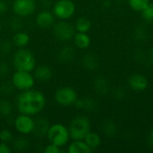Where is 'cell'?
Here are the masks:
<instances>
[{"label": "cell", "mask_w": 153, "mask_h": 153, "mask_svg": "<svg viewBox=\"0 0 153 153\" xmlns=\"http://www.w3.org/2000/svg\"><path fill=\"white\" fill-rule=\"evenodd\" d=\"M47 104V99L43 92L30 89L20 91L15 98V108L20 114H25L31 117L40 114Z\"/></svg>", "instance_id": "6da1fadb"}, {"label": "cell", "mask_w": 153, "mask_h": 153, "mask_svg": "<svg viewBox=\"0 0 153 153\" xmlns=\"http://www.w3.org/2000/svg\"><path fill=\"white\" fill-rule=\"evenodd\" d=\"M13 66L15 70L32 72L37 66L34 54L28 48H18L13 55Z\"/></svg>", "instance_id": "7a4b0ae2"}, {"label": "cell", "mask_w": 153, "mask_h": 153, "mask_svg": "<svg viewBox=\"0 0 153 153\" xmlns=\"http://www.w3.org/2000/svg\"><path fill=\"white\" fill-rule=\"evenodd\" d=\"M46 137L48 143H51L62 148L66 146L71 140L68 127L61 123L50 125Z\"/></svg>", "instance_id": "3957f363"}, {"label": "cell", "mask_w": 153, "mask_h": 153, "mask_svg": "<svg viewBox=\"0 0 153 153\" xmlns=\"http://www.w3.org/2000/svg\"><path fill=\"white\" fill-rule=\"evenodd\" d=\"M68 130L71 140H84L91 131V121L85 116H77L70 122Z\"/></svg>", "instance_id": "277c9868"}, {"label": "cell", "mask_w": 153, "mask_h": 153, "mask_svg": "<svg viewBox=\"0 0 153 153\" xmlns=\"http://www.w3.org/2000/svg\"><path fill=\"white\" fill-rule=\"evenodd\" d=\"M11 82L15 90L19 91H23L32 89L35 86L36 80L33 76L32 72L15 70V72L11 76Z\"/></svg>", "instance_id": "5b68a950"}, {"label": "cell", "mask_w": 153, "mask_h": 153, "mask_svg": "<svg viewBox=\"0 0 153 153\" xmlns=\"http://www.w3.org/2000/svg\"><path fill=\"white\" fill-rule=\"evenodd\" d=\"M52 32L57 40L61 42H67L73 39L76 30L74 25L66 20H59L52 26Z\"/></svg>", "instance_id": "8992f818"}, {"label": "cell", "mask_w": 153, "mask_h": 153, "mask_svg": "<svg viewBox=\"0 0 153 153\" xmlns=\"http://www.w3.org/2000/svg\"><path fill=\"white\" fill-rule=\"evenodd\" d=\"M78 99L77 91L70 86H62L56 89L54 93V100L59 106L71 107L74 106Z\"/></svg>", "instance_id": "52a82bcc"}, {"label": "cell", "mask_w": 153, "mask_h": 153, "mask_svg": "<svg viewBox=\"0 0 153 153\" xmlns=\"http://www.w3.org/2000/svg\"><path fill=\"white\" fill-rule=\"evenodd\" d=\"M75 4L73 0H57L54 3L52 13L58 20H69L75 13Z\"/></svg>", "instance_id": "ba28073f"}, {"label": "cell", "mask_w": 153, "mask_h": 153, "mask_svg": "<svg viewBox=\"0 0 153 153\" xmlns=\"http://www.w3.org/2000/svg\"><path fill=\"white\" fill-rule=\"evenodd\" d=\"M13 126L16 132L21 135H28L33 133L35 126V119L31 116L20 114L13 120Z\"/></svg>", "instance_id": "9c48e42d"}, {"label": "cell", "mask_w": 153, "mask_h": 153, "mask_svg": "<svg viewBox=\"0 0 153 153\" xmlns=\"http://www.w3.org/2000/svg\"><path fill=\"white\" fill-rule=\"evenodd\" d=\"M37 4L35 0H13L12 10L15 15L25 18L33 14L36 11Z\"/></svg>", "instance_id": "30bf717a"}, {"label": "cell", "mask_w": 153, "mask_h": 153, "mask_svg": "<svg viewBox=\"0 0 153 153\" xmlns=\"http://www.w3.org/2000/svg\"><path fill=\"white\" fill-rule=\"evenodd\" d=\"M35 22L37 26L41 29L52 28L56 22V17L52 12L48 10H42L36 15Z\"/></svg>", "instance_id": "8fae6325"}, {"label": "cell", "mask_w": 153, "mask_h": 153, "mask_svg": "<svg viewBox=\"0 0 153 153\" xmlns=\"http://www.w3.org/2000/svg\"><path fill=\"white\" fill-rule=\"evenodd\" d=\"M149 81L142 74H134L128 79V86L134 91H143L148 88Z\"/></svg>", "instance_id": "7c38bea8"}, {"label": "cell", "mask_w": 153, "mask_h": 153, "mask_svg": "<svg viewBox=\"0 0 153 153\" xmlns=\"http://www.w3.org/2000/svg\"><path fill=\"white\" fill-rule=\"evenodd\" d=\"M93 90L94 91L100 96H106L111 91V84L108 79L104 76H98L94 79L93 83Z\"/></svg>", "instance_id": "4fadbf2b"}, {"label": "cell", "mask_w": 153, "mask_h": 153, "mask_svg": "<svg viewBox=\"0 0 153 153\" xmlns=\"http://www.w3.org/2000/svg\"><path fill=\"white\" fill-rule=\"evenodd\" d=\"M32 74L35 80L40 82H47L53 77V71L50 66L47 65H40L36 66L32 71Z\"/></svg>", "instance_id": "5bb4252c"}, {"label": "cell", "mask_w": 153, "mask_h": 153, "mask_svg": "<svg viewBox=\"0 0 153 153\" xmlns=\"http://www.w3.org/2000/svg\"><path fill=\"white\" fill-rule=\"evenodd\" d=\"M75 108L82 109L86 112H95L99 108L98 101L91 97H85L82 99H77L74 105Z\"/></svg>", "instance_id": "9a60e30c"}, {"label": "cell", "mask_w": 153, "mask_h": 153, "mask_svg": "<svg viewBox=\"0 0 153 153\" xmlns=\"http://www.w3.org/2000/svg\"><path fill=\"white\" fill-rule=\"evenodd\" d=\"M75 56H76L75 50L71 46H64L59 49L56 55V58L58 62L62 64L72 63L75 59Z\"/></svg>", "instance_id": "2e32d148"}, {"label": "cell", "mask_w": 153, "mask_h": 153, "mask_svg": "<svg viewBox=\"0 0 153 153\" xmlns=\"http://www.w3.org/2000/svg\"><path fill=\"white\" fill-rule=\"evenodd\" d=\"M82 65L88 71H96L100 67V59L94 53H87L82 57Z\"/></svg>", "instance_id": "e0dca14e"}, {"label": "cell", "mask_w": 153, "mask_h": 153, "mask_svg": "<svg viewBox=\"0 0 153 153\" xmlns=\"http://www.w3.org/2000/svg\"><path fill=\"white\" fill-rule=\"evenodd\" d=\"M49 126H50V123L48 120V118L44 117H39L35 119V126L32 134L39 138L46 136Z\"/></svg>", "instance_id": "ac0fdd59"}, {"label": "cell", "mask_w": 153, "mask_h": 153, "mask_svg": "<svg viewBox=\"0 0 153 153\" xmlns=\"http://www.w3.org/2000/svg\"><path fill=\"white\" fill-rule=\"evenodd\" d=\"M30 41V36L23 30H19L14 32L12 38V42L13 46L18 48H26L29 45Z\"/></svg>", "instance_id": "d6986e66"}, {"label": "cell", "mask_w": 153, "mask_h": 153, "mask_svg": "<svg viewBox=\"0 0 153 153\" xmlns=\"http://www.w3.org/2000/svg\"><path fill=\"white\" fill-rule=\"evenodd\" d=\"M66 151L68 153H91L92 152L84 140H72Z\"/></svg>", "instance_id": "ffe728a7"}, {"label": "cell", "mask_w": 153, "mask_h": 153, "mask_svg": "<svg viewBox=\"0 0 153 153\" xmlns=\"http://www.w3.org/2000/svg\"><path fill=\"white\" fill-rule=\"evenodd\" d=\"M74 43L76 48L80 49H87L91 43V37L86 32H75L74 38Z\"/></svg>", "instance_id": "44dd1931"}, {"label": "cell", "mask_w": 153, "mask_h": 153, "mask_svg": "<svg viewBox=\"0 0 153 153\" xmlns=\"http://www.w3.org/2000/svg\"><path fill=\"white\" fill-rule=\"evenodd\" d=\"M101 130L106 136L114 137L115 135H117V134L118 132V126L115 121H113L111 119H107L102 123Z\"/></svg>", "instance_id": "7402d4cb"}, {"label": "cell", "mask_w": 153, "mask_h": 153, "mask_svg": "<svg viewBox=\"0 0 153 153\" xmlns=\"http://www.w3.org/2000/svg\"><path fill=\"white\" fill-rule=\"evenodd\" d=\"M84 142L87 143V145L90 147L91 151H94L101 145V137L99 134L90 131L85 136Z\"/></svg>", "instance_id": "603a6c76"}, {"label": "cell", "mask_w": 153, "mask_h": 153, "mask_svg": "<svg viewBox=\"0 0 153 153\" xmlns=\"http://www.w3.org/2000/svg\"><path fill=\"white\" fill-rule=\"evenodd\" d=\"M30 141L26 137H24V135H22L15 139L13 138L12 142V149L15 152H25L30 148Z\"/></svg>", "instance_id": "cb8c5ba5"}, {"label": "cell", "mask_w": 153, "mask_h": 153, "mask_svg": "<svg viewBox=\"0 0 153 153\" xmlns=\"http://www.w3.org/2000/svg\"><path fill=\"white\" fill-rule=\"evenodd\" d=\"M133 37H134V39L136 42L143 43V42L148 40V38H149L148 30L143 25H138L134 29Z\"/></svg>", "instance_id": "d4e9b609"}, {"label": "cell", "mask_w": 153, "mask_h": 153, "mask_svg": "<svg viewBox=\"0 0 153 153\" xmlns=\"http://www.w3.org/2000/svg\"><path fill=\"white\" fill-rule=\"evenodd\" d=\"M13 111V104L6 98L0 99V116L9 117Z\"/></svg>", "instance_id": "484cf974"}, {"label": "cell", "mask_w": 153, "mask_h": 153, "mask_svg": "<svg viewBox=\"0 0 153 153\" xmlns=\"http://www.w3.org/2000/svg\"><path fill=\"white\" fill-rule=\"evenodd\" d=\"M74 28L77 32L88 33V31L91 29V22L87 17H80L76 20Z\"/></svg>", "instance_id": "4316f807"}, {"label": "cell", "mask_w": 153, "mask_h": 153, "mask_svg": "<svg viewBox=\"0 0 153 153\" xmlns=\"http://www.w3.org/2000/svg\"><path fill=\"white\" fill-rule=\"evenodd\" d=\"M15 88L13 85L11 80L10 81H3L0 82V94L3 97H7L10 96L13 93Z\"/></svg>", "instance_id": "83f0119b"}, {"label": "cell", "mask_w": 153, "mask_h": 153, "mask_svg": "<svg viewBox=\"0 0 153 153\" xmlns=\"http://www.w3.org/2000/svg\"><path fill=\"white\" fill-rule=\"evenodd\" d=\"M151 0H128V4L132 10L135 12H141L149 4Z\"/></svg>", "instance_id": "f1b7e54d"}, {"label": "cell", "mask_w": 153, "mask_h": 153, "mask_svg": "<svg viewBox=\"0 0 153 153\" xmlns=\"http://www.w3.org/2000/svg\"><path fill=\"white\" fill-rule=\"evenodd\" d=\"M9 28L13 31H19V30H22L23 28V22L22 20V17L15 15V17H13L10 22H9Z\"/></svg>", "instance_id": "f546056e"}, {"label": "cell", "mask_w": 153, "mask_h": 153, "mask_svg": "<svg viewBox=\"0 0 153 153\" xmlns=\"http://www.w3.org/2000/svg\"><path fill=\"white\" fill-rule=\"evenodd\" d=\"M13 48V44L11 40L4 39L0 41V55L1 56H7L9 55Z\"/></svg>", "instance_id": "4dcf8cb0"}, {"label": "cell", "mask_w": 153, "mask_h": 153, "mask_svg": "<svg viewBox=\"0 0 153 153\" xmlns=\"http://www.w3.org/2000/svg\"><path fill=\"white\" fill-rule=\"evenodd\" d=\"M143 19L147 22H153V3H150L143 10L141 11Z\"/></svg>", "instance_id": "1f68e13d"}, {"label": "cell", "mask_w": 153, "mask_h": 153, "mask_svg": "<svg viewBox=\"0 0 153 153\" xmlns=\"http://www.w3.org/2000/svg\"><path fill=\"white\" fill-rule=\"evenodd\" d=\"M13 138H14L13 134L12 133L11 130L5 128V129H2L0 131V142L10 143L13 142Z\"/></svg>", "instance_id": "d6a6232c"}, {"label": "cell", "mask_w": 153, "mask_h": 153, "mask_svg": "<svg viewBox=\"0 0 153 153\" xmlns=\"http://www.w3.org/2000/svg\"><path fill=\"white\" fill-rule=\"evenodd\" d=\"M126 96V91L122 86H119V87L116 88L115 91H113V97L117 100H122L125 99Z\"/></svg>", "instance_id": "836d02e7"}, {"label": "cell", "mask_w": 153, "mask_h": 153, "mask_svg": "<svg viewBox=\"0 0 153 153\" xmlns=\"http://www.w3.org/2000/svg\"><path fill=\"white\" fill-rule=\"evenodd\" d=\"M44 152L45 153H61L63 152V149L62 147H59L56 144H53L51 143H49L48 145H46L45 149H44Z\"/></svg>", "instance_id": "e575fe53"}, {"label": "cell", "mask_w": 153, "mask_h": 153, "mask_svg": "<svg viewBox=\"0 0 153 153\" xmlns=\"http://www.w3.org/2000/svg\"><path fill=\"white\" fill-rule=\"evenodd\" d=\"M10 74V65L6 62H0V78L4 79Z\"/></svg>", "instance_id": "d590c367"}, {"label": "cell", "mask_w": 153, "mask_h": 153, "mask_svg": "<svg viewBox=\"0 0 153 153\" xmlns=\"http://www.w3.org/2000/svg\"><path fill=\"white\" fill-rule=\"evenodd\" d=\"M12 152L13 149L9 145V143L0 142V153H11Z\"/></svg>", "instance_id": "8d00e7d4"}, {"label": "cell", "mask_w": 153, "mask_h": 153, "mask_svg": "<svg viewBox=\"0 0 153 153\" xmlns=\"http://www.w3.org/2000/svg\"><path fill=\"white\" fill-rule=\"evenodd\" d=\"M8 11V4L5 0H0V14H4Z\"/></svg>", "instance_id": "74e56055"}, {"label": "cell", "mask_w": 153, "mask_h": 153, "mask_svg": "<svg viewBox=\"0 0 153 153\" xmlns=\"http://www.w3.org/2000/svg\"><path fill=\"white\" fill-rule=\"evenodd\" d=\"M147 142H148V144L153 149V129L149 133V134H148Z\"/></svg>", "instance_id": "f35d334b"}, {"label": "cell", "mask_w": 153, "mask_h": 153, "mask_svg": "<svg viewBox=\"0 0 153 153\" xmlns=\"http://www.w3.org/2000/svg\"><path fill=\"white\" fill-rule=\"evenodd\" d=\"M103 5H104L106 8H109L110 6H112V2H111V0H104V1H103Z\"/></svg>", "instance_id": "ab89813d"}, {"label": "cell", "mask_w": 153, "mask_h": 153, "mask_svg": "<svg viewBox=\"0 0 153 153\" xmlns=\"http://www.w3.org/2000/svg\"><path fill=\"white\" fill-rule=\"evenodd\" d=\"M149 59L153 64V48H152L149 51Z\"/></svg>", "instance_id": "60d3db41"}, {"label": "cell", "mask_w": 153, "mask_h": 153, "mask_svg": "<svg viewBox=\"0 0 153 153\" xmlns=\"http://www.w3.org/2000/svg\"><path fill=\"white\" fill-rule=\"evenodd\" d=\"M1 28H2V23H1V21H0V30H1Z\"/></svg>", "instance_id": "b9f144b4"}]
</instances>
